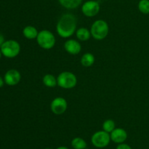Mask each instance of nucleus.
<instances>
[{
	"label": "nucleus",
	"mask_w": 149,
	"mask_h": 149,
	"mask_svg": "<svg viewBox=\"0 0 149 149\" xmlns=\"http://www.w3.org/2000/svg\"><path fill=\"white\" fill-rule=\"evenodd\" d=\"M81 11L87 17H94L100 11V4L96 1H87L81 6Z\"/></svg>",
	"instance_id": "7"
},
{
	"label": "nucleus",
	"mask_w": 149,
	"mask_h": 149,
	"mask_svg": "<svg viewBox=\"0 0 149 149\" xmlns=\"http://www.w3.org/2000/svg\"><path fill=\"white\" fill-rule=\"evenodd\" d=\"M43 81L44 85L47 87L49 88H54L58 85V81H57V78L51 74H46L43 77Z\"/></svg>",
	"instance_id": "15"
},
{
	"label": "nucleus",
	"mask_w": 149,
	"mask_h": 149,
	"mask_svg": "<svg viewBox=\"0 0 149 149\" xmlns=\"http://www.w3.org/2000/svg\"><path fill=\"white\" fill-rule=\"evenodd\" d=\"M116 149H132L131 146H130L129 145L126 144V143H120L117 145Z\"/></svg>",
	"instance_id": "20"
},
{
	"label": "nucleus",
	"mask_w": 149,
	"mask_h": 149,
	"mask_svg": "<svg viewBox=\"0 0 149 149\" xmlns=\"http://www.w3.org/2000/svg\"><path fill=\"white\" fill-rule=\"evenodd\" d=\"M71 146L74 149H86L87 143L81 137H75L71 141Z\"/></svg>",
	"instance_id": "17"
},
{
	"label": "nucleus",
	"mask_w": 149,
	"mask_h": 149,
	"mask_svg": "<svg viewBox=\"0 0 149 149\" xmlns=\"http://www.w3.org/2000/svg\"><path fill=\"white\" fill-rule=\"evenodd\" d=\"M64 48L68 53L71 55H77L81 51V46L79 42L75 39H68L64 44Z\"/></svg>",
	"instance_id": "11"
},
{
	"label": "nucleus",
	"mask_w": 149,
	"mask_h": 149,
	"mask_svg": "<svg viewBox=\"0 0 149 149\" xmlns=\"http://www.w3.org/2000/svg\"><path fill=\"white\" fill-rule=\"evenodd\" d=\"M36 41L41 48L46 50L53 48L56 42L55 35L49 30H42L39 32L36 37Z\"/></svg>",
	"instance_id": "3"
},
{
	"label": "nucleus",
	"mask_w": 149,
	"mask_h": 149,
	"mask_svg": "<svg viewBox=\"0 0 149 149\" xmlns=\"http://www.w3.org/2000/svg\"><path fill=\"white\" fill-rule=\"evenodd\" d=\"M45 149H52V148H45Z\"/></svg>",
	"instance_id": "25"
},
{
	"label": "nucleus",
	"mask_w": 149,
	"mask_h": 149,
	"mask_svg": "<svg viewBox=\"0 0 149 149\" xmlns=\"http://www.w3.org/2000/svg\"><path fill=\"white\" fill-rule=\"evenodd\" d=\"M68 108L66 100L63 97H56L52 101L50 104V109L53 113L61 115L64 113Z\"/></svg>",
	"instance_id": "8"
},
{
	"label": "nucleus",
	"mask_w": 149,
	"mask_h": 149,
	"mask_svg": "<svg viewBox=\"0 0 149 149\" xmlns=\"http://www.w3.org/2000/svg\"><path fill=\"white\" fill-rule=\"evenodd\" d=\"M58 1L63 7L70 10L77 8L82 2V0H58Z\"/></svg>",
	"instance_id": "13"
},
{
	"label": "nucleus",
	"mask_w": 149,
	"mask_h": 149,
	"mask_svg": "<svg viewBox=\"0 0 149 149\" xmlns=\"http://www.w3.org/2000/svg\"><path fill=\"white\" fill-rule=\"evenodd\" d=\"M58 85L62 89H71L75 87L77 83V78L74 73L71 72H63L57 78Z\"/></svg>",
	"instance_id": "4"
},
{
	"label": "nucleus",
	"mask_w": 149,
	"mask_h": 149,
	"mask_svg": "<svg viewBox=\"0 0 149 149\" xmlns=\"http://www.w3.org/2000/svg\"><path fill=\"white\" fill-rule=\"evenodd\" d=\"M4 42H5V41H4V36L0 34V48H1V46L3 45V43H4Z\"/></svg>",
	"instance_id": "21"
},
{
	"label": "nucleus",
	"mask_w": 149,
	"mask_h": 149,
	"mask_svg": "<svg viewBox=\"0 0 149 149\" xmlns=\"http://www.w3.org/2000/svg\"><path fill=\"white\" fill-rule=\"evenodd\" d=\"M76 35H77V37L79 40L87 41L90 38L91 33H90V31H89L86 28L81 27L77 29V32H76Z\"/></svg>",
	"instance_id": "14"
},
{
	"label": "nucleus",
	"mask_w": 149,
	"mask_h": 149,
	"mask_svg": "<svg viewBox=\"0 0 149 149\" xmlns=\"http://www.w3.org/2000/svg\"><path fill=\"white\" fill-rule=\"evenodd\" d=\"M109 27L107 22L103 20H97L93 23L90 33L93 37L97 40H102L107 37Z\"/></svg>",
	"instance_id": "2"
},
{
	"label": "nucleus",
	"mask_w": 149,
	"mask_h": 149,
	"mask_svg": "<svg viewBox=\"0 0 149 149\" xmlns=\"http://www.w3.org/2000/svg\"><path fill=\"white\" fill-rule=\"evenodd\" d=\"M110 134L101 130L95 132L91 137V142L93 145L98 148H103L109 145L111 141Z\"/></svg>",
	"instance_id": "6"
},
{
	"label": "nucleus",
	"mask_w": 149,
	"mask_h": 149,
	"mask_svg": "<svg viewBox=\"0 0 149 149\" xmlns=\"http://www.w3.org/2000/svg\"><path fill=\"white\" fill-rule=\"evenodd\" d=\"M21 79L20 73L15 69L8 70L4 74V82L9 86H15Z\"/></svg>",
	"instance_id": "9"
},
{
	"label": "nucleus",
	"mask_w": 149,
	"mask_h": 149,
	"mask_svg": "<svg viewBox=\"0 0 149 149\" xmlns=\"http://www.w3.org/2000/svg\"><path fill=\"white\" fill-rule=\"evenodd\" d=\"M56 149H69V148H68L65 147V146H60V147L57 148Z\"/></svg>",
	"instance_id": "23"
},
{
	"label": "nucleus",
	"mask_w": 149,
	"mask_h": 149,
	"mask_svg": "<svg viewBox=\"0 0 149 149\" xmlns=\"http://www.w3.org/2000/svg\"><path fill=\"white\" fill-rule=\"evenodd\" d=\"M4 80L1 78V77H0V88H1L4 85Z\"/></svg>",
	"instance_id": "22"
},
{
	"label": "nucleus",
	"mask_w": 149,
	"mask_h": 149,
	"mask_svg": "<svg viewBox=\"0 0 149 149\" xmlns=\"http://www.w3.org/2000/svg\"><path fill=\"white\" fill-rule=\"evenodd\" d=\"M86 149H87V148H86Z\"/></svg>",
	"instance_id": "26"
},
{
	"label": "nucleus",
	"mask_w": 149,
	"mask_h": 149,
	"mask_svg": "<svg viewBox=\"0 0 149 149\" xmlns=\"http://www.w3.org/2000/svg\"><path fill=\"white\" fill-rule=\"evenodd\" d=\"M138 9L143 14L149 13V0H141L138 3Z\"/></svg>",
	"instance_id": "19"
},
{
	"label": "nucleus",
	"mask_w": 149,
	"mask_h": 149,
	"mask_svg": "<svg viewBox=\"0 0 149 149\" xmlns=\"http://www.w3.org/2000/svg\"><path fill=\"white\" fill-rule=\"evenodd\" d=\"M23 34L26 38L29 39H33L37 37L38 32L37 29L33 26H27L23 29Z\"/></svg>",
	"instance_id": "12"
},
{
	"label": "nucleus",
	"mask_w": 149,
	"mask_h": 149,
	"mask_svg": "<svg viewBox=\"0 0 149 149\" xmlns=\"http://www.w3.org/2000/svg\"><path fill=\"white\" fill-rule=\"evenodd\" d=\"M115 129H116V124L113 120L108 119L103 124V129L106 132L111 133Z\"/></svg>",
	"instance_id": "18"
},
{
	"label": "nucleus",
	"mask_w": 149,
	"mask_h": 149,
	"mask_svg": "<svg viewBox=\"0 0 149 149\" xmlns=\"http://www.w3.org/2000/svg\"><path fill=\"white\" fill-rule=\"evenodd\" d=\"M111 140L115 143H123L127 138V133L124 129L116 128L110 134Z\"/></svg>",
	"instance_id": "10"
},
{
	"label": "nucleus",
	"mask_w": 149,
	"mask_h": 149,
	"mask_svg": "<svg viewBox=\"0 0 149 149\" xmlns=\"http://www.w3.org/2000/svg\"><path fill=\"white\" fill-rule=\"evenodd\" d=\"M95 62V56L90 53H84V55L81 56V64H82L84 67H91Z\"/></svg>",
	"instance_id": "16"
},
{
	"label": "nucleus",
	"mask_w": 149,
	"mask_h": 149,
	"mask_svg": "<svg viewBox=\"0 0 149 149\" xmlns=\"http://www.w3.org/2000/svg\"><path fill=\"white\" fill-rule=\"evenodd\" d=\"M0 51L1 54L7 58H15L20 53V44L13 39L5 41L0 48Z\"/></svg>",
	"instance_id": "5"
},
{
	"label": "nucleus",
	"mask_w": 149,
	"mask_h": 149,
	"mask_svg": "<svg viewBox=\"0 0 149 149\" xmlns=\"http://www.w3.org/2000/svg\"><path fill=\"white\" fill-rule=\"evenodd\" d=\"M58 35L63 38H68L77 32V18L71 13H65L61 17L56 26Z\"/></svg>",
	"instance_id": "1"
},
{
	"label": "nucleus",
	"mask_w": 149,
	"mask_h": 149,
	"mask_svg": "<svg viewBox=\"0 0 149 149\" xmlns=\"http://www.w3.org/2000/svg\"><path fill=\"white\" fill-rule=\"evenodd\" d=\"M1 51H0V58H1Z\"/></svg>",
	"instance_id": "24"
}]
</instances>
